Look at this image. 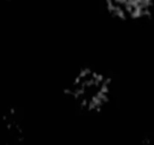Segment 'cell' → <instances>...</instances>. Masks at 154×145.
<instances>
[{"instance_id":"cell-2","label":"cell","mask_w":154,"mask_h":145,"mask_svg":"<svg viewBox=\"0 0 154 145\" xmlns=\"http://www.w3.org/2000/svg\"><path fill=\"white\" fill-rule=\"evenodd\" d=\"M106 11L120 20H137L149 16L154 0H102Z\"/></svg>"},{"instance_id":"cell-1","label":"cell","mask_w":154,"mask_h":145,"mask_svg":"<svg viewBox=\"0 0 154 145\" xmlns=\"http://www.w3.org/2000/svg\"><path fill=\"white\" fill-rule=\"evenodd\" d=\"M65 94L77 110L99 113L110 100L111 79L100 70L82 68L69 81Z\"/></svg>"}]
</instances>
